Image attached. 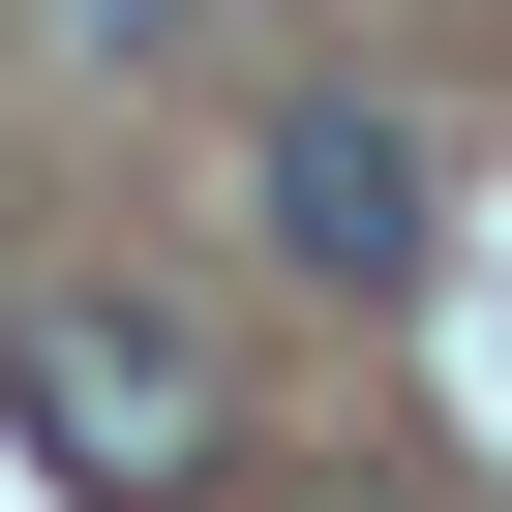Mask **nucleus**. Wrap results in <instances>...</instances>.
<instances>
[{
	"label": "nucleus",
	"mask_w": 512,
	"mask_h": 512,
	"mask_svg": "<svg viewBox=\"0 0 512 512\" xmlns=\"http://www.w3.org/2000/svg\"><path fill=\"white\" fill-rule=\"evenodd\" d=\"M241 211H272V272H302V302H362V332L452 272V151H422L392 91H332V61H302L272 121H241Z\"/></svg>",
	"instance_id": "f03ea898"
},
{
	"label": "nucleus",
	"mask_w": 512,
	"mask_h": 512,
	"mask_svg": "<svg viewBox=\"0 0 512 512\" xmlns=\"http://www.w3.org/2000/svg\"><path fill=\"white\" fill-rule=\"evenodd\" d=\"M0 452H31L61 512H211L241 482V392H211V332L151 272H31L0 302Z\"/></svg>",
	"instance_id": "f257e3e1"
},
{
	"label": "nucleus",
	"mask_w": 512,
	"mask_h": 512,
	"mask_svg": "<svg viewBox=\"0 0 512 512\" xmlns=\"http://www.w3.org/2000/svg\"><path fill=\"white\" fill-rule=\"evenodd\" d=\"M181 31H211V0H61V61H91V91H151Z\"/></svg>",
	"instance_id": "7ed1b4c3"
}]
</instances>
